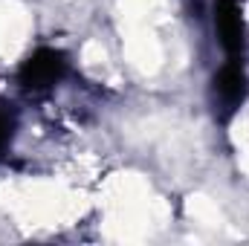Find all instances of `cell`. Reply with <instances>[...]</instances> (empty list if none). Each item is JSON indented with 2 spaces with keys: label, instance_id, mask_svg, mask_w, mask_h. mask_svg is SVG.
Masks as SVG:
<instances>
[{
  "label": "cell",
  "instance_id": "6da1fadb",
  "mask_svg": "<svg viewBox=\"0 0 249 246\" xmlns=\"http://www.w3.org/2000/svg\"><path fill=\"white\" fill-rule=\"evenodd\" d=\"M67 61H64L61 53L55 50H38L29 61L20 67V84L32 93H41V90H50L61 81Z\"/></svg>",
  "mask_w": 249,
  "mask_h": 246
},
{
  "label": "cell",
  "instance_id": "7a4b0ae2",
  "mask_svg": "<svg viewBox=\"0 0 249 246\" xmlns=\"http://www.w3.org/2000/svg\"><path fill=\"white\" fill-rule=\"evenodd\" d=\"M214 26H217L223 50L232 58H238L244 50V23H241L238 0H214Z\"/></svg>",
  "mask_w": 249,
  "mask_h": 246
},
{
  "label": "cell",
  "instance_id": "3957f363",
  "mask_svg": "<svg viewBox=\"0 0 249 246\" xmlns=\"http://www.w3.org/2000/svg\"><path fill=\"white\" fill-rule=\"evenodd\" d=\"M244 93H247V75H244V67H241L238 58H232V61L214 75V99H217L220 110L229 116V113L244 102Z\"/></svg>",
  "mask_w": 249,
  "mask_h": 246
},
{
  "label": "cell",
  "instance_id": "277c9868",
  "mask_svg": "<svg viewBox=\"0 0 249 246\" xmlns=\"http://www.w3.org/2000/svg\"><path fill=\"white\" fill-rule=\"evenodd\" d=\"M12 130H15V119H12L9 107L0 102V151L9 145V139H12Z\"/></svg>",
  "mask_w": 249,
  "mask_h": 246
}]
</instances>
